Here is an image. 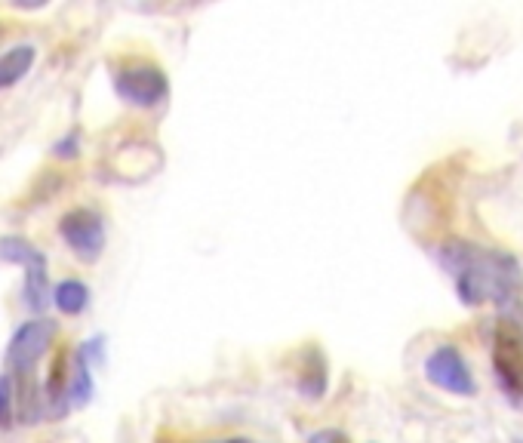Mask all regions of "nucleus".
<instances>
[{
    "instance_id": "obj_9",
    "label": "nucleus",
    "mask_w": 523,
    "mask_h": 443,
    "mask_svg": "<svg viewBox=\"0 0 523 443\" xmlns=\"http://www.w3.org/2000/svg\"><path fill=\"white\" fill-rule=\"evenodd\" d=\"M299 391L305 397H324L327 391V357L317 348H308L302 357V373H299Z\"/></svg>"
},
{
    "instance_id": "obj_16",
    "label": "nucleus",
    "mask_w": 523,
    "mask_h": 443,
    "mask_svg": "<svg viewBox=\"0 0 523 443\" xmlns=\"http://www.w3.org/2000/svg\"><path fill=\"white\" fill-rule=\"evenodd\" d=\"M222 443H250V440H222Z\"/></svg>"
},
{
    "instance_id": "obj_6",
    "label": "nucleus",
    "mask_w": 523,
    "mask_h": 443,
    "mask_svg": "<svg viewBox=\"0 0 523 443\" xmlns=\"http://www.w3.org/2000/svg\"><path fill=\"white\" fill-rule=\"evenodd\" d=\"M59 234L65 237V244L87 262L99 259L105 250V222L99 213H93L87 207L68 210L59 219Z\"/></svg>"
},
{
    "instance_id": "obj_10",
    "label": "nucleus",
    "mask_w": 523,
    "mask_h": 443,
    "mask_svg": "<svg viewBox=\"0 0 523 443\" xmlns=\"http://www.w3.org/2000/svg\"><path fill=\"white\" fill-rule=\"evenodd\" d=\"M65 400L68 407H87L93 400V373H90V364L84 357H74V364L68 370V385H65Z\"/></svg>"
},
{
    "instance_id": "obj_13",
    "label": "nucleus",
    "mask_w": 523,
    "mask_h": 443,
    "mask_svg": "<svg viewBox=\"0 0 523 443\" xmlns=\"http://www.w3.org/2000/svg\"><path fill=\"white\" fill-rule=\"evenodd\" d=\"M16 416V394H13V376H0V428H10Z\"/></svg>"
},
{
    "instance_id": "obj_12",
    "label": "nucleus",
    "mask_w": 523,
    "mask_h": 443,
    "mask_svg": "<svg viewBox=\"0 0 523 443\" xmlns=\"http://www.w3.org/2000/svg\"><path fill=\"white\" fill-rule=\"evenodd\" d=\"M40 259H47V256L40 253V250L31 244V240L16 237V234L0 237V262H10V265L28 268V265H34V262H40Z\"/></svg>"
},
{
    "instance_id": "obj_15",
    "label": "nucleus",
    "mask_w": 523,
    "mask_h": 443,
    "mask_svg": "<svg viewBox=\"0 0 523 443\" xmlns=\"http://www.w3.org/2000/svg\"><path fill=\"white\" fill-rule=\"evenodd\" d=\"M71 145H74V136H71V139H65V142H59V145H56V154H59V157H74L77 151H74Z\"/></svg>"
},
{
    "instance_id": "obj_8",
    "label": "nucleus",
    "mask_w": 523,
    "mask_h": 443,
    "mask_svg": "<svg viewBox=\"0 0 523 443\" xmlns=\"http://www.w3.org/2000/svg\"><path fill=\"white\" fill-rule=\"evenodd\" d=\"M25 305L31 311H44L53 302V287H50V277H47V259H40L34 265L25 268Z\"/></svg>"
},
{
    "instance_id": "obj_7",
    "label": "nucleus",
    "mask_w": 523,
    "mask_h": 443,
    "mask_svg": "<svg viewBox=\"0 0 523 443\" xmlns=\"http://www.w3.org/2000/svg\"><path fill=\"white\" fill-rule=\"evenodd\" d=\"M34 59H37V50L31 44H16L0 56V90L19 84V80L34 68Z\"/></svg>"
},
{
    "instance_id": "obj_5",
    "label": "nucleus",
    "mask_w": 523,
    "mask_h": 443,
    "mask_svg": "<svg viewBox=\"0 0 523 443\" xmlns=\"http://www.w3.org/2000/svg\"><path fill=\"white\" fill-rule=\"evenodd\" d=\"M53 339H56V324H53V320H47V317L28 320V324H22L13 333V339L7 345V364L16 373H31L37 360L50 351Z\"/></svg>"
},
{
    "instance_id": "obj_2",
    "label": "nucleus",
    "mask_w": 523,
    "mask_h": 443,
    "mask_svg": "<svg viewBox=\"0 0 523 443\" xmlns=\"http://www.w3.org/2000/svg\"><path fill=\"white\" fill-rule=\"evenodd\" d=\"M493 373L511 404H523V330L517 320H499L493 333Z\"/></svg>"
},
{
    "instance_id": "obj_4",
    "label": "nucleus",
    "mask_w": 523,
    "mask_h": 443,
    "mask_svg": "<svg viewBox=\"0 0 523 443\" xmlns=\"http://www.w3.org/2000/svg\"><path fill=\"white\" fill-rule=\"evenodd\" d=\"M425 379L456 397H474L477 394V379L468 367L465 354L456 345H437L425 357Z\"/></svg>"
},
{
    "instance_id": "obj_11",
    "label": "nucleus",
    "mask_w": 523,
    "mask_h": 443,
    "mask_svg": "<svg viewBox=\"0 0 523 443\" xmlns=\"http://www.w3.org/2000/svg\"><path fill=\"white\" fill-rule=\"evenodd\" d=\"M53 302L62 314H80L90 305V287L84 284V280L68 277V280H62V284H56Z\"/></svg>"
},
{
    "instance_id": "obj_14",
    "label": "nucleus",
    "mask_w": 523,
    "mask_h": 443,
    "mask_svg": "<svg viewBox=\"0 0 523 443\" xmlns=\"http://www.w3.org/2000/svg\"><path fill=\"white\" fill-rule=\"evenodd\" d=\"M308 443H351L342 431H336V428H324V431H317V434H311V440Z\"/></svg>"
},
{
    "instance_id": "obj_3",
    "label": "nucleus",
    "mask_w": 523,
    "mask_h": 443,
    "mask_svg": "<svg viewBox=\"0 0 523 443\" xmlns=\"http://www.w3.org/2000/svg\"><path fill=\"white\" fill-rule=\"evenodd\" d=\"M114 90L120 99L136 105V108H154L157 102L167 99L170 84H167V74L157 65L136 59V62H127L114 74Z\"/></svg>"
},
{
    "instance_id": "obj_1",
    "label": "nucleus",
    "mask_w": 523,
    "mask_h": 443,
    "mask_svg": "<svg viewBox=\"0 0 523 443\" xmlns=\"http://www.w3.org/2000/svg\"><path fill=\"white\" fill-rule=\"evenodd\" d=\"M434 256L440 268L453 277L462 305H496L502 314H508L505 320H517L514 311L523 305V268L517 256L493 247H477L462 237L444 240Z\"/></svg>"
}]
</instances>
